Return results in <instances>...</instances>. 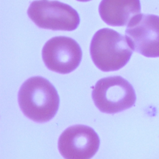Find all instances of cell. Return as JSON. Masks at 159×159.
Instances as JSON below:
<instances>
[{
	"label": "cell",
	"instance_id": "7",
	"mask_svg": "<svg viewBox=\"0 0 159 159\" xmlns=\"http://www.w3.org/2000/svg\"><path fill=\"white\" fill-rule=\"evenodd\" d=\"M100 143L97 133L91 127L75 125L68 127L58 139V149L65 159H91Z\"/></svg>",
	"mask_w": 159,
	"mask_h": 159
},
{
	"label": "cell",
	"instance_id": "9",
	"mask_svg": "<svg viewBox=\"0 0 159 159\" xmlns=\"http://www.w3.org/2000/svg\"><path fill=\"white\" fill-rule=\"evenodd\" d=\"M76 1H80V2H88V1H89L91 0H76Z\"/></svg>",
	"mask_w": 159,
	"mask_h": 159
},
{
	"label": "cell",
	"instance_id": "8",
	"mask_svg": "<svg viewBox=\"0 0 159 159\" xmlns=\"http://www.w3.org/2000/svg\"><path fill=\"white\" fill-rule=\"evenodd\" d=\"M140 0H102L99 13L102 20L111 26L127 25L132 19L140 14Z\"/></svg>",
	"mask_w": 159,
	"mask_h": 159
},
{
	"label": "cell",
	"instance_id": "4",
	"mask_svg": "<svg viewBox=\"0 0 159 159\" xmlns=\"http://www.w3.org/2000/svg\"><path fill=\"white\" fill-rule=\"evenodd\" d=\"M27 15L39 27L53 30L72 31L80 22L75 9L58 1H34L29 6Z\"/></svg>",
	"mask_w": 159,
	"mask_h": 159
},
{
	"label": "cell",
	"instance_id": "6",
	"mask_svg": "<svg viewBox=\"0 0 159 159\" xmlns=\"http://www.w3.org/2000/svg\"><path fill=\"white\" fill-rule=\"evenodd\" d=\"M82 50L73 39L54 37L43 45L42 56L47 68L51 71L68 74L78 68L82 59Z\"/></svg>",
	"mask_w": 159,
	"mask_h": 159
},
{
	"label": "cell",
	"instance_id": "2",
	"mask_svg": "<svg viewBox=\"0 0 159 159\" xmlns=\"http://www.w3.org/2000/svg\"><path fill=\"white\" fill-rule=\"evenodd\" d=\"M91 59L96 66L102 71H117L129 61L133 50L122 34L103 28L93 35L89 47Z\"/></svg>",
	"mask_w": 159,
	"mask_h": 159
},
{
	"label": "cell",
	"instance_id": "1",
	"mask_svg": "<svg viewBox=\"0 0 159 159\" xmlns=\"http://www.w3.org/2000/svg\"><path fill=\"white\" fill-rule=\"evenodd\" d=\"M18 102L26 117L36 122H45L57 114L60 99L53 85L46 78L37 76L21 85Z\"/></svg>",
	"mask_w": 159,
	"mask_h": 159
},
{
	"label": "cell",
	"instance_id": "5",
	"mask_svg": "<svg viewBox=\"0 0 159 159\" xmlns=\"http://www.w3.org/2000/svg\"><path fill=\"white\" fill-rule=\"evenodd\" d=\"M129 46L146 57H159V16L139 14L127 24L125 31Z\"/></svg>",
	"mask_w": 159,
	"mask_h": 159
},
{
	"label": "cell",
	"instance_id": "3",
	"mask_svg": "<svg viewBox=\"0 0 159 159\" xmlns=\"http://www.w3.org/2000/svg\"><path fill=\"white\" fill-rule=\"evenodd\" d=\"M92 98L102 112L115 114L132 107L136 101L132 84L120 76L101 78L96 83Z\"/></svg>",
	"mask_w": 159,
	"mask_h": 159
}]
</instances>
